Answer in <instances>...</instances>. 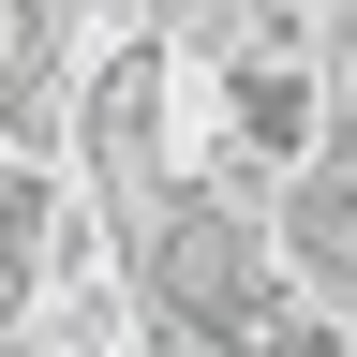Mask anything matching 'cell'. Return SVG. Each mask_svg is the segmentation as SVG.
<instances>
[{
	"instance_id": "6da1fadb",
	"label": "cell",
	"mask_w": 357,
	"mask_h": 357,
	"mask_svg": "<svg viewBox=\"0 0 357 357\" xmlns=\"http://www.w3.org/2000/svg\"><path fill=\"white\" fill-rule=\"evenodd\" d=\"M149 15H164V0H149Z\"/></svg>"
}]
</instances>
